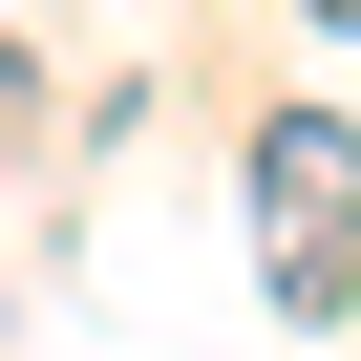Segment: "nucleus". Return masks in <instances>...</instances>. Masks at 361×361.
Masks as SVG:
<instances>
[{
	"mask_svg": "<svg viewBox=\"0 0 361 361\" xmlns=\"http://www.w3.org/2000/svg\"><path fill=\"white\" fill-rule=\"evenodd\" d=\"M255 276H276L298 319L361 298V128H340V106H276V128H255Z\"/></svg>",
	"mask_w": 361,
	"mask_h": 361,
	"instance_id": "1",
	"label": "nucleus"
},
{
	"mask_svg": "<svg viewBox=\"0 0 361 361\" xmlns=\"http://www.w3.org/2000/svg\"><path fill=\"white\" fill-rule=\"evenodd\" d=\"M0 106H22V64H0Z\"/></svg>",
	"mask_w": 361,
	"mask_h": 361,
	"instance_id": "2",
	"label": "nucleus"
},
{
	"mask_svg": "<svg viewBox=\"0 0 361 361\" xmlns=\"http://www.w3.org/2000/svg\"><path fill=\"white\" fill-rule=\"evenodd\" d=\"M319 22H361V0H319Z\"/></svg>",
	"mask_w": 361,
	"mask_h": 361,
	"instance_id": "3",
	"label": "nucleus"
}]
</instances>
